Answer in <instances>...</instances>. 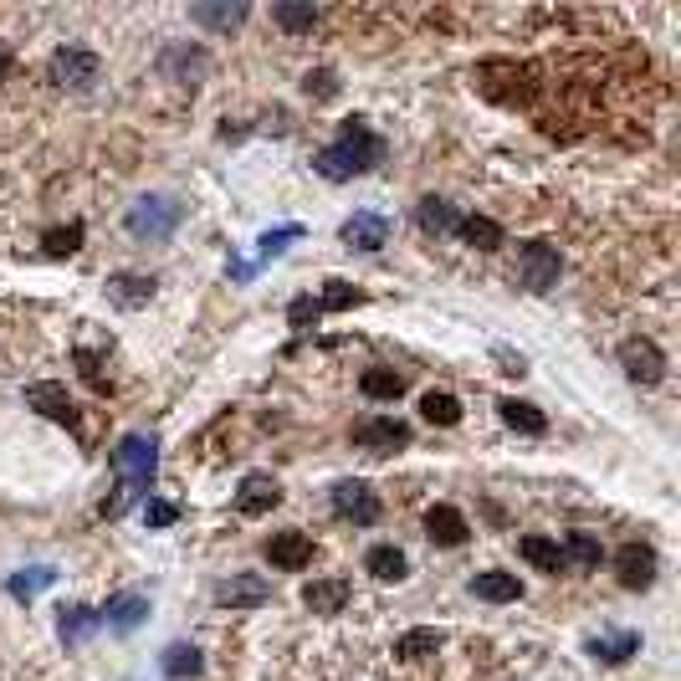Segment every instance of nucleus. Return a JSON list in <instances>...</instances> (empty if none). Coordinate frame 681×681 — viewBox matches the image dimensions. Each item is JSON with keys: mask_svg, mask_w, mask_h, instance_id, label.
Returning <instances> with one entry per match:
<instances>
[{"mask_svg": "<svg viewBox=\"0 0 681 681\" xmlns=\"http://www.w3.org/2000/svg\"><path fill=\"white\" fill-rule=\"evenodd\" d=\"M374 165H384V139L369 129L365 118H344L338 139H333L328 150H318V159H313V169L333 184L359 180V175H369Z\"/></svg>", "mask_w": 681, "mask_h": 681, "instance_id": "f257e3e1", "label": "nucleus"}, {"mask_svg": "<svg viewBox=\"0 0 681 681\" xmlns=\"http://www.w3.org/2000/svg\"><path fill=\"white\" fill-rule=\"evenodd\" d=\"M113 471H118V498L103 507L108 517H118L129 502L154 492V477H159V441H154L150 431H129L113 446Z\"/></svg>", "mask_w": 681, "mask_h": 681, "instance_id": "f03ea898", "label": "nucleus"}, {"mask_svg": "<svg viewBox=\"0 0 681 681\" xmlns=\"http://www.w3.org/2000/svg\"><path fill=\"white\" fill-rule=\"evenodd\" d=\"M180 220L184 205L175 195H139L129 205V236H139V241H169Z\"/></svg>", "mask_w": 681, "mask_h": 681, "instance_id": "7ed1b4c3", "label": "nucleus"}, {"mask_svg": "<svg viewBox=\"0 0 681 681\" xmlns=\"http://www.w3.org/2000/svg\"><path fill=\"white\" fill-rule=\"evenodd\" d=\"M559 272H564V256H559L553 241H523L517 247V283L528 287V292H553Z\"/></svg>", "mask_w": 681, "mask_h": 681, "instance_id": "20e7f679", "label": "nucleus"}, {"mask_svg": "<svg viewBox=\"0 0 681 681\" xmlns=\"http://www.w3.org/2000/svg\"><path fill=\"white\" fill-rule=\"evenodd\" d=\"M51 83L57 87H72V93H93L103 77V62H98V51H87V47H57L51 51Z\"/></svg>", "mask_w": 681, "mask_h": 681, "instance_id": "39448f33", "label": "nucleus"}, {"mask_svg": "<svg viewBox=\"0 0 681 681\" xmlns=\"http://www.w3.org/2000/svg\"><path fill=\"white\" fill-rule=\"evenodd\" d=\"M159 77H165V83H180V87H200L211 77V57H205V47L175 41V47L159 51Z\"/></svg>", "mask_w": 681, "mask_h": 681, "instance_id": "423d86ee", "label": "nucleus"}, {"mask_svg": "<svg viewBox=\"0 0 681 681\" xmlns=\"http://www.w3.org/2000/svg\"><path fill=\"white\" fill-rule=\"evenodd\" d=\"M620 369H625V380H635V384H661L666 380V354H661V344L656 338H625L620 344Z\"/></svg>", "mask_w": 681, "mask_h": 681, "instance_id": "0eeeda50", "label": "nucleus"}, {"mask_svg": "<svg viewBox=\"0 0 681 681\" xmlns=\"http://www.w3.org/2000/svg\"><path fill=\"white\" fill-rule=\"evenodd\" d=\"M410 426L405 420H395V416H369V420H359L354 426V446L359 451H374V456H390V451H405L410 446Z\"/></svg>", "mask_w": 681, "mask_h": 681, "instance_id": "6e6552de", "label": "nucleus"}, {"mask_svg": "<svg viewBox=\"0 0 681 681\" xmlns=\"http://www.w3.org/2000/svg\"><path fill=\"white\" fill-rule=\"evenodd\" d=\"M26 405H32L36 416L57 420V426H67V431H83V416H77V405L67 399V390L57 380H36L26 384Z\"/></svg>", "mask_w": 681, "mask_h": 681, "instance_id": "1a4fd4ad", "label": "nucleus"}, {"mask_svg": "<svg viewBox=\"0 0 681 681\" xmlns=\"http://www.w3.org/2000/svg\"><path fill=\"white\" fill-rule=\"evenodd\" d=\"M333 513L369 528V523H380V498H374V487L369 482H338L333 487Z\"/></svg>", "mask_w": 681, "mask_h": 681, "instance_id": "9d476101", "label": "nucleus"}, {"mask_svg": "<svg viewBox=\"0 0 681 681\" xmlns=\"http://www.w3.org/2000/svg\"><path fill=\"white\" fill-rule=\"evenodd\" d=\"M338 236H344L349 251H384V241H390V216H380V211H354V216L338 226Z\"/></svg>", "mask_w": 681, "mask_h": 681, "instance_id": "9b49d317", "label": "nucleus"}, {"mask_svg": "<svg viewBox=\"0 0 681 681\" xmlns=\"http://www.w3.org/2000/svg\"><path fill=\"white\" fill-rule=\"evenodd\" d=\"M266 599H272V584L262 574H231L216 584V605H226V610H256Z\"/></svg>", "mask_w": 681, "mask_h": 681, "instance_id": "f8f14e48", "label": "nucleus"}, {"mask_svg": "<svg viewBox=\"0 0 681 681\" xmlns=\"http://www.w3.org/2000/svg\"><path fill=\"white\" fill-rule=\"evenodd\" d=\"M283 502V487L272 482L266 471H251V477H241V487H236V513L241 517H262L272 513Z\"/></svg>", "mask_w": 681, "mask_h": 681, "instance_id": "ddd939ff", "label": "nucleus"}, {"mask_svg": "<svg viewBox=\"0 0 681 681\" xmlns=\"http://www.w3.org/2000/svg\"><path fill=\"white\" fill-rule=\"evenodd\" d=\"M656 549H646V543H625V549L616 553V574L625 589H650L656 584Z\"/></svg>", "mask_w": 681, "mask_h": 681, "instance_id": "4468645a", "label": "nucleus"}, {"mask_svg": "<svg viewBox=\"0 0 681 681\" xmlns=\"http://www.w3.org/2000/svg\"><path fill=\"white\" fill-rule=\"evenodd\" d=\"M266 559L277 569H308L313 564V538L302 528H287V533H272L266 538Z\"/></svg>", "mask_w": 681, "mask_h": 681, "instance_id": "2eb2a0df", "label": "nucleus"}, {"mask_svg": "<svg viewBox=\"0 0 681 681\" xmlns=\"http://www.w3.org/2000/svg\"><path fill=\"white\" fill-rule=\"evenodd\" d=\"M154 277H144V272H113V277H108V287H103V292H108V302H113V308H150V298H154Z\"/></svg>", "mask_w": 681, "mask_h": 681, "instance_id": "dca6fc26", "label": "nucleus"}, {"mask_svg": "<svg viewBox=\"0 0 681 681\" xmlns=\"http://www.w3.org/2000/svg\"><path fill=\"white\" fill-rule=\"evenodd\" d=\"M426 538L441 543V549H462L466 538H471V528H466V517L451 502H435L431 513H426Z\"/></svg>", "mask_w": 681, "mask_h": 681, "instance_id": "f3484780", "label": "nucleus"}, {"mask_svg": "<svg viewBox=\"0 0 681 681\" xmlns=\"http://www.w3.org/2000/svg\"><path fill=\"white\" fill-rule=\"evenodd\" d=\"M103 620H108V625H113V631H139V625H144V620H150V599L144 595H133V589H123V595H108V605H103L98 610Z\"/></svg>", "mask_w": 681, "mask_h": 681, "instance_id": "a211bd4d", "label": "nucleus"}, {"mask_svg": "<svg viewBox=\"0 0 681 681\" xmlns=\"http://www.w3.org/2000/svg\"><path fill=\"white\" fill-rule=\"evenodd\" d=\"M98 625H103V616L93 605H62V610H57V635H62V646H83Z\"/></svg>", "mask_w": 681, "mask_h": 681, "instance_id": "6ab92c4d", "label": "nucleus"}, {"mask_svg": "<svg viewBox=\"0 0 681 681\" xmlns=\"http://www.w3.org/2000/svg\"><path fill=\"white\" fill-rule=\"evenodd\" d=\"M349 580H313L308 589H302V605L313 610V616H338L344 605H349Z\"/></svg>", "mask_w": 681, "mask_h": 681, "instance_id": "aec40b11", "label": "nucleus"}, {"mask_svg": "<svg viewBox=\"0 0 681 681\" xmlns=\"http://www.w3.org/2000/svg\"><path fill=\"white\" fill-rule=\"evenodd\" d=\"M416 220H420V231L426 236H456V226H462V216H456V205L441 195H426L416 205Z\"/></svg>", "mask_w": 681, "mask_h": 681, "instance_id": "412c9836", "label": "nucleus"}, {"mask_svg": "<svg viewBox=\"0 0 681 681\" xmlns=\"http://www.w3.org/2000/svg\"><path fill=\"white\" fill-rule=\"evenodd\" d=\"M251 16L247 0H226V5H211V0H200V5H190V21H200V26H211V32H236L241 21Z\"/></svg>", "mask_w": 681, "mask_h": 681, "instance_id": "4be33fe9", "label": "nucleus"}, {"mask_svg": "<svg viewBox=\"0 0 681 681\" xmlns=\"http://www.w3.org/2000/svg\"><path fill=\"white\" fill-rule=\"evenodd\" d=\"M589 656H595L599 666H625L635 656V650H641V635L635 631H620V635H595V641H589Z\"/></svg>", "mask_w": 681, "mask_h": 681, "instance_id": "5701e85b", "label": "nucleus"}, {"mask_svg": "<svg viewBox=\"0 0 681 681\" xmlns=\"http://www.w3.org/2000/svg\"><path fill=\"white\" fill-rule=\"evenodd\" d=\"M47 584H57V569H51V564H32V569H16V574L5 580V595L16 599V605H32Z\"/></svg>", "mask_w": 681, "mask_h": 681, "instance_id": "b1692460", "label": "nucleus"}, {"mask_svg": "<svg viewBox=\"0 0 681 681\" xmlns=\"http://www.w3.org/2000/svg\"><path fill=\"white\" fill-rule=\"evenodd\" d=\"M498 416L513 426V431H523V435H543L549 431V416L538 410V405H528V399H498Z\"/></svg>", "mask_w": 681, "mask_h": 681, "instance_id": "393cba45", "label": "nucleus"}, {"mask_svg": "<svg viewBox=\"0 0 681 681\" xmlns=\"http://www.w3.org/2000/svg\"><path fill=\"white\" fill-rule=\"evenodd\" d=\"M365 569L374 574V580H384V584H399L405 574H410V559H405L395 543H374V549L365 553Z\"/></svg>", "mask_w": 681, "mask_h": 681, "instance_id": "a878e982", "label": "nucleus"}, {"mask_svg": "<svg viewBox=\"0 0 681 681\" xmlns=\"http://www.w3.org/2000/svg\"><path fill=\"white\" fill-rule=\"evenodd\" d=\"M159 671H165L169 681H190V677H200V671H205V656H200L190 641H175V646L159 656Z\"/></svg>", "mask_w": 681, "mask_h": 681, "instance_id": "bb28decb", "label": "nucleus"}, {"mask_svg": "<svg viewBox=\"0 0 681 681\" xmlns=\"http://www.w3.org/2000/svg\"><path fill=\"white\" fill-rule=\"evenodd\" d=\"M471 595L487 599V605H507V599L523 595V584H517V574H502V569H487V574H477L471 580Z\"/></svg>", "mask_w": 681, "mask_h": 681, "instance_id": "cd10ccee", "label": "nucleus"}, {"mask_svg": "<svg viewBox=\"0 0 681 681\" xmlns=\"http://www.w3.org/2000/svg\"><path fill=\"white\" fill-rule=\"evenodd\" d=\"M456 236H462L466 247H477V251H502L507 247V236H502V226L492 216H466L462 226H456Z\"/></svg>", "mask_w": 681, "mask_h": 681, "instance_id": "c85d7f7f", "label": "nucleus"}, {"mask_svg": "<svg viewBox=\"0 0 681 681\" xmlns=\"http://www.w3.org/2000/svg\"><path fill=\"white\" fill-rule=\"evenodd\" d=\"M441 646H446V635L431 631V625H420V631H405V635H399V641H395V656H399V661H431Z\"/></svg>", "mask_w": 681, "mask_h": 681, "instance_id": "c756f323", "label": "nucleus"}, {"mask_svg": "<svg viewBox=\"0 0 681 681\" xmlns=\"http://www.w3.org/2000/svg\"><path fill=\"white\" fill-rule=\"evenodd\" d=\"M517 553H523L533 569H543V574H559V569H564V549H559L553 538H538V533L517 538Z\"/></svg>", "mask_w": 681, "mask_h": 681, "instance_id": "7c9ffc66", "label": "nucleus"}, {"mask_svg": "<svg viewBox=\"0 0 681 681\" xmlns=\"http://www.w3.org/2000/svg\"><path fill=\"white\" fill-rule=\"evenodd\" d=\"M272 21H277L283 32H313L318 5L313 0H277V5H272Z\"/></svg>", "mask_w": 681, "mask_h": 681, "instance_id": "2f4dec72", "label": "nucleus"}, {"mask_svg": "<svg viewBox=\"0 0 681 681\" xmlns=\"http://www.w3.org/2000/svg\"><path fill=\"white\" fill-rule=\"evenodd\" d=\"M359 390H365L369 399H399V395H405V374L374 365V369H365V374H359Z\"/></svg>", "mask_w": 681, "mask_h": 681, "instance_id": "473e14b6", "label": "nucleus"}, {"mask_svg": "<svg viewBox=\"0 0 681 681\" xmlns=\"http://www.w3.org/2000/svg\"><path fill=\"white\" fill-rule=\"evenodd\" d=\"M420 416L431 420V426H456L462 420V399L446 395V390H426L420 395Z\"/></svg>", "mask_w": 681, "mask_h": 681, "instance_id": "72a5a7b5", "label": "nucleus"}, {"mask_svg": "<svg viewBox=\"0 0 681 681\" xmlns=\"http://www.w3.org/2000/svg\"><path fill=\"white\" fill-rule=\"evenodd\" d=\"M83 236H87L83 220H67V226H51L41 236V247H47V256H72V251H83Z\"/></svg>", "mask_w": 681, "mask_h": 681, "instance_id": "f704fd0d", "label": "nucleus"}, {"mask_svg": "<svg viewBox=\"0 0 681 681\" xmlns=\"http://www.w3.org/2000/svg\"><path fill=\"white\" fill-rule=\"evenodd\" d=\"M599 538L595 533H569V543H564V564H580V569H599Z\"/></svg>", "mask_w": 681, "mask_h": 681, "instance_id": "c9c22d12", "label": "nucleus"}, {"mask_svg": "<svg viewBox=\"0 0 681 681\" xmlns=\"http://www.w3.org/2000/svg\"><path fill=\"white\" fill-rule=\"evenodd\" d=\"M359 302H365V292H359V287H349V283H338V277H333V283H323V298H318V308H323V313H344V308H359Z\"/></svg>", "mask_w": 681, "mask_h": 681, "instance_id": "e433bc0d", "label": "nucleus"}, {"mask_svg": "<svg viewBox=\"0 0 681 681\" xmlns=\"http://www.w3.org/2000/svg\"><path fill=\"white\" fill-rule=\"evenodd\" d=\"M292 241H302V226H277V231H266L262 236V251H256V266L272 262V256H283ZM256 266H251V272H256Z\"/></svg>", "mask_w": 681, "mask_h": 681, "instance_id": "4c0bfd02", "label": "nucleus"}, {"mask_svg": "<svg viewBox=\"0 0 681 681\" xmlns=\"http://www.w3.org/2000/svg\"><path fill=\"white\" fill-rule=\"evenodd\" d=\"M302 93H308L313 103L338 98V72H333V67H313V72L302 77Z\"/></svg>", "mask_w": 681, "mask_h": 681, "instance_id": "58836bf2", "label": "nucleus"}, {"mask_svg": "<svg viewBox=\"0 0 681 681\" xmlns=\"http://www.w3.org/2000/svg\"><path fill=\"white\" fill-rule=\"evenodd\" d=\"M144 523H150V528H175V523H180V507H175V502L150 498L144 502Z\"/></svg>", "mask_w": 681, "mask_h": 681, "instance_id": "ea45409f", "label": "nucleus"}, {"mask_svg": "<svg viewBox=\"0 0 681 681\" xmlns=\"http://www.w3.org/2000/svg\"><path fill=\"white\" fill-rule=\"evenodd\" d=\"M318 318H323V308H318V298H298L292 308H287V323L292 328H313Z\"/></svg>", "mask_w": 681, "mask_h": 681, "instance_id": "a19ab883", "label": "nucleus"}, {"mask_svg": "<svg viewBox=\"0 0 681 681\" xmlns=\"http://www.w3.org/2000/svg\"><path fill=\"white\" fill-rule=\"evenodd\" d=\"M72 359H77V369H83V380L93 384V390H98V395H108V380H103V369H98V354L77 349V354H72Z\"/></svg>", "mask_w": 681, "mask_h": 681, "instance_id": "79ce46f5", "label": "nucleus"}, {"mask_svg": "<svg viewBox=\"0 0 681 681\" xmlns=\"http://www.w3.org/2000/svg\"><path fill=\"white\" fill-rule=\"evenodd\" d=\"M492 359L502 365V374H528V359H523V354H513V349H492Z\"/></svg>", "mask_w": 681, "mask_h": 681, "instance_id": "37998d69", "label": "nucleus"}, {"mask_svg": "<svg viewBox=\"0 0 681 681\" xmlns=\"http://www.w3.org/2000/svg\"><path fill=\"white\" fill-rule=\"evenodd\" d=\"M11 72H16V51H11V47H5V41H0V83H5Z\"/></svg>", "mask_w": 681, "mask_h": 681, "instance_id": "c03bdc74", "label": "nucleus"}]
</instances>
